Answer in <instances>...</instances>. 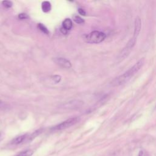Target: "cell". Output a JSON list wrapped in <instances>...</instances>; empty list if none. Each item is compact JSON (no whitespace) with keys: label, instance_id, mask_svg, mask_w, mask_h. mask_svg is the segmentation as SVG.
I'll list each match as a JSON object with an SVG mask.
<instances>
[{"label":"cell","instance_id":"6da1fadb","mask_svg":"<svg viewBox=\"0 0 156 156\" xmlns=\"http://www.w3.org/2000/svg\"><path fill=\"white\" fill-rule=\"evenodd\" d=\"M144 63V59L141 58L132 67L126 71L124 74L116 77L113 81H112L111 84L113 87H118L123 85L127 82L132 77H133L141 68Z\"/></svg>","mask_w":156,"mask_h":156},{"label":"cell","instance_id":"7a4b0ae2","mask_svg":"<svg viewBox=\"0 0 156 156\" xmlns=\"http://www.w3.org/2000/svg\"><path fill=\"white\" fill-rule=\"evenodd\" d=\"M106 38V35L101 31L94 30L88 34L83 35V40L89 43H99Z\"/></svg>","mask_w":156,"mask_h":156},{"label":"cell","instance_id":"3957f363","mask_svg":"<svg viewBox=\"0 0 156 156\" xmlns=\"http://www.w3.org/2000/svg\"><path fill=\"white\" fill-rule=\"evenodd\" d=\"M79 121V118L78 117H74L71 118H69L67 120L62 122V123L55 126L53 129L54 130H63L66 128H68L76 123H77Z\"/></svg>","mask_w":156,"mask_h":156},{"label":"cell","instance_id":"277c9868","mask_svg":"<svg viewBox=\"0 0 156 156\" xmlns=\"http://www.w3.org/2000/svg\"><path fill=\"white\" fill-rule=\"evenodd\" d=\"M136 38L133 37L130 39V40L128 41L127 43L126 46L124 48V49L122 50L121 54H120V57L121 58H124L126 57L130 52V51L132 49L133 47L135 46L136 41Z\"/></svg>","mask_w":156,"mask_h":156},{"label":"cell","instance_id":"5b68a950","mask_svg":"<svg viewBox=\"0 0 156 156\" xmlns=\"http://www.w3.org/2000/svg\"><path fill=\"white\" fill-rule=\"evenodd\" d=\"M53 61L59 65L60 66H62L65 68H69L71 67V62L68 60L67 59L65 58H62V57H57L54 58L53 59Z\"/></svg>","mask_w":156,"mask_h":156},{"label":"cell","instance_id":"8992f818","mask_svg":"<svg viewBox=\"0 0 156 156\" xmlns=\"http://www.w3.org/2000/svg\"><path fill=\"white\" fill-rule=\"evenodd\" d=\"M134 24H135V25H134V32H133V37L137 38V37L139 35V33L140 32L141 27V21L140 18L138 16H137L135 18Z\"/></svg>","mask_w":156,"mask_h":156},{"label":"cell","instance_id":"52a82bcc","mask_svg":"<svg viewBox=\"0 0 156 156\" xmlns=\"http://www.w3.org/2000/svg\"><path fill=\"white\" fill-rule=\"evenodd\" d=\"M72 26H73L72 21L69 18L65 19L62 23V28L67 31L69 30L72 28Z\"/></svg>","mask_w":156,"mask_h":156},{"label":"cell","instance_id":"ba28073f","mask_svg":"<svg viewBox=\"0 0 156 156\" xmlns=\"http://www.w3.org/2000/svg\"><path fill=\"white\" fill-rule=\"evenodd\" d=\"M27 137V135H20L15 138H14L12 141V144H18L21 143L22 142H23L25 139Z\"/></svg>","mask_w":156,"mask_h":156},{"label":"cell","instance_id":"9c48e42d","mask_svg":"<svg viewBox=\"0 0 156 156\" xmlns=\"http://www.w3.org/2000/svg\"><path fill=\"white\" fill-rule=\"evenodd\" d=\"M41 9L44 12H49L51 9V5L49 1H43L41 4Z\"/></svg>","mask_w":156,"mask_h":156},{"label":"cell","instance_id":"30bf717a","mask_svg":"<svg viewBox=\"0 0 156 156\" xmlns=\"http://www.w3.org/2000/svg\"><path fill=\"white\" fill-rule=\"evenodd\" d=\"M80 102H78V101H74V102H73V101L71 102H68L66 104H65V107L66 108H78L79 104Z\"/></svg>","mask_w":156,"mask_h":156},{"label":"cell","instance_id":"8fae6325","mask_svg":"<svg viewBox=\"0 0 156 156\" xmlns=\"http://www.w3.org/2000/svg\"><path fill=\"white\" fill-rule=\"evenodd\" d=\"M33 153H34V152L31 150H26V151H24L20 153L16 156H30L33 154Z\"/></svg>","mask_w":156,"mask_h":156},{"label":"cell","instance_id":"7c38bea8","mask_svg":"<svg viewBox=\"0 0 156 156\" xmlns=\"http://www.w3.org/2000/svg\"><path fill=\"white\" fill-rule=\"evenodd\" d=\"M38 29L41 31V32H43V33H44V34H49V31H48V30L47 29V28L43 24H38Z\"/></svg>","mask_w":156,"mask_h":156},{"label":"cell","instance_id":"4fadbf2b","mask_svg":"<svg viewBox=\"0 0 156 156\" xmlns=\"http://www.w3.org/2000/svg\"><path fill=\"white\" fill-rule=\"evenodd\" d=\"M73 20H74V22H76L77 24H82V23H84V20L79 16H74L73 17Z\"/></svg>","mask_w":156,"mask_h":156},{"label":"cell","instance_id":"5bb4252c","mask_svg":"<svg viewBox=\"0 0 156 156\" xmlns=\"http://www.w3.org/2000/svg\"><path fill=\"white\" fill-rule=\"evenodd\" d=\"M2 4L6 8H10L12 6V2L10 1H3Z\"/></svg>","mask_w":156,"mask_h":156},{"label":"cell","instance_id":"9a60e30c","mask_svg":"<svg viewBox=\"0 0 156 156\" xmlns=\"http://www.w3.org/2000/svg\"><path fill=\"white\" fill-rule=\"evenodd\" d=\"M52 78L55 83H58L61 80V77L58 75H54L52 76Z\"/></svg>","mask_w":156,"mask_h":156},{"label":"cell","instance_id":"2e32d148","mask_svg":"<svg viewBox=\"0 0 156 156\" xmlns=\"http://www.w3.org/2000/svg\"><path fill=\"white\" fill-rule=\"evenodd\" d=\"M18 18L20 20H24V19L27 18V15L26 13H20L18 15Z\"/></svg>","mask_w":156,"mask_h":156},{"label":"cell","instance_id":"e0dca14e","mask_svg":"<svg viewBox=\"0 0 156 156\" xmlns=\"http://www.w3.org/2000/svg\"><path fill=\"white\" fill-rule=\"evenodd\" d=\"M78 12H79V14H80L81 15L84 16V15H86V12H85V11L83 9H78Z\"/></svg>","mask_w":156,"mask_h":156},{"label":"cell","instance_id":"ac0fdd59","mask_svg":"<svg viewBox=\"0 0 156 156\" xmlns=\"http://www.w3.org/2000/svg\"><path fill=\"white\" fill-rule=\"evenodd\" d=\"M6 107H7V104L4 102L0 100V108H5Z\"/></svg>","mask_w":156,"mask_h":156},{"label":"cell","instance_id":"d6986e66","mask_svg":"<svg viewBox=\"0 0 156 156\" xmlns=\"http://www.w3.org/2000/svg\"><path fill=\"white\" fill-rule=\"evenodd\" d=\"M138 156H148L146 153L144 152L143 151H140L138 154Z\"/></svg>","mask_w":156,"mask_h":156},{"label":"cell","instance_id":"ffe728a7","mask_svg":"<svg viewBox=\"0 0 156 156\" xmlns=\"http://www.w3.org/2000/svg\"><path fill=\"white\" fill-rule=\"evenodd\" d=\"M2 139V134L0 133V141H1Z\"/></svg>","mask_w":156,"mask_h":156}]
</instances>
